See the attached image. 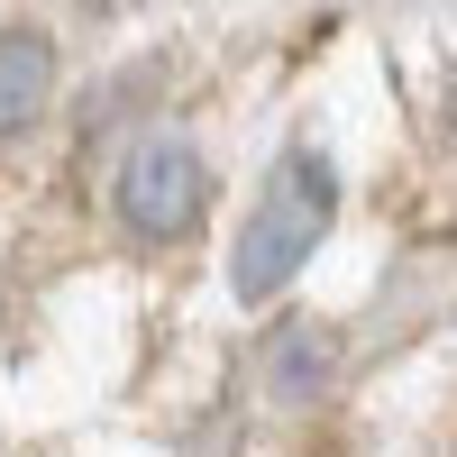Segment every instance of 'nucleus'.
<instances>
[{
    "instance_id": "nucleus-1",
    "label": "nucleus",
    "mask_w": 457,
    "mask_h": 457,
    "mask_svg": "<svg viewBox=\"0 0 457 457\" xmlns=\"http://www.w3.org/2000/svg\"><path fill=\"white\" fill-rule=\"evenodd\" d=\"M329 220H338V165L320 156V146H284V156L265 165L247 220H238V247H228V293H238V302H275L302 265L320 256Z\"/></svg>"
},
{
    "instance_id": "nucleus-2",
    "label": "nucleus",
    "mask_w": 457,
    "mask_h": 457,
    "mask_svg": "<svg viewBox=\"0 0 457 457\" xmlns=\"http://www.w3.org/2000/svg\"><path fill=\"white\" fill-rule=\"evenodd\" d=\"M110 202H120V228H129V238H146V247L193 238L202 211H211V165H202V146L183 137V129H146L129 156H120Z\"/></svg>"
},
{
    "instance_id": "nucleus-4",
    "label": "nucleus",
    "mask_w": 457,
    "mask_h": 457,
    "mask_svg": "<svg viewBox=\"0 0 457 457\" xmlns=\"http://www.w3.org/2000/svg\"><path fill=\"white\" fill-rule=\"evenodd\" d=\"M55 92V37L46 28H0V137H19Z\"/></svg>"
},
{
    "instance_id": "nucleus-3",
    "label": "nucleus",
    "mask_w": 457,
    "mask_h": 457,
    "mask_svg": "<svg viewBox=\"0 0 457 457\" xmlns=\"http://www.w3.org/2000/svg\"><path fill=\"white\" fill-rule=\"evenodd\" d=\"M329 375H338V329L284 320L275 338H265V394H275V403H320Z\"/></svg>"
}]
</instances>
